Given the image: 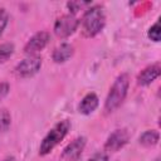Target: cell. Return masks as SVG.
<instances>
[{"instance_id": "6da1fadb", "label": "cell", "mask_w": 161, "mask_h": 161, "mask_svg": "<svg viewBox=\"0 0 161 161\" xmlns=\"http://www.w3.org/2000/svg\"><path fill=\"white\" fill-rule=\"evenodd\" d=\"M80 30L86 38H93L99 34L106 25V14L102 5H91L86 9L80 21Z\"/></svg>"}, {"instance_id": "7a4b0ae2", "label": "cell", "mask_w": 161, "mask_h": 161, "mask_svg": "<svg viewBox=\"0 0 161 161\" xmlns=\"http://www.w3.org/2000/svg\"><path fill=\"white\" fill-rule=\"evenodd\" d=\"M130 87V75L127 73H121L111 86L108 94L104 101V111L107 113L114 112L125 102Z\"/></svg>"}, {"instance_id": "3957f363", "label": "cell", "mask_w": 161, "mask_h": 161, "mask_svg": "<svg viewBox=\"0 0 161 161\" xmlns=\"http://www.w3.org/2000/svg\"><path fill=\"white\" fill-rule=\"evenodd\" d=\"M70 127H72V125L68 119H62V121L57 122L42 140L40 146H39V155L40 156L49 155L65 138V136L70 131Z\"/></svg>"}, {"instance_id": "277c9868", "label": "cell", "mask_w": 161, "mask_h": 161, "mask_svg": "<svg viewBox=\"0 0 161 161\" xmlns=\"http://www.w3.org/2000/svg\"><path fill=\"white\" fill-rule=\"evenodd\" d=\"M43 64V59L39 55H28L26 58H24L23 60H20L15 68H14V73L18 78H30L33 75H35Z\"/></svg>"}, {"instance_id": "5b68a950", "label": "cell", "mask_w": 161, "mask_h": 161, "mask_svg": "<svg viewBox=\"0 0 161 161\" xmlns=\"http://www.w3.org/2000/svg\"><path fill=\"white\" fill-rule=\"evenodd\" d=\"M79 26V19L75 18V15L73 14H64L62 16H59L55 23H54V34L58 38H68L72 34L75 33V30Z\"/></svg>"}, {"instance_id": "8992f818", "label": "cell", "mask_w": 161, "mask_h": 161, "mask_svg": "<svg viewBox=\"0 0 161 161\" xmlns=\"http://www.w3.org/2000/svg\"><path fill=\"white\" fill-rule=\"evenodd\" d=\"M130 141V132L127 128H117L113 132H111L104 142L103 150L106 152H117L121 148H123Z\"/></svg>"}, {"instance_id": "52a82bcc", "label": "cell", "mask_w": 161, "mask_h": 161, "mask_svg": "<svg viewBox=\"0 0 161 161\" xmlns=\"http://www.w3.org/2000/svg\"><path fill=\"white\" fill-rule=\"evenodd\" d=\"M50 34L45 30H40L35 34H33L28 42L24 45V53L28 55H38L39 52H42L49 43Z\"/></svg>"}, {"instance_id": "ba28073f", "label": "cell", "mask_w": 161, "mask_h": 161, "mask_svg": "<svg viewBox=\"0 0 161 161\" xmlns=\"http://www.w3.org/2000/svg\"><path fill=\"white\" fill-rule=\"evenodd\" d=\"M87 138L84 136H79L69 142L62 151L60 158L63 161H78L86 148Z\"/></svg>"}, {"instance_id": "9c48e42d", "label": "cell", "mask_w": 161, "mask_h": 161, "mask_svg": "<svg viewBox=\"0 0 161 161\" xmlns=\"http://www.w3.org/2000/svg\"><path fill=\"white\" fill-rule=\"evenodd\" d=\"M161 74V65L160 63H153L145 67L136 77V82L141 87L150 86L155 79H157Z\"/></svg>"}, {"instance_id": "30bf717a", "label": "cell", "mask_w": 161, "mask_h": 161, "mask_svg": "<svg viewBox=\"0 0 161 161\" xmlns=\"http://www.w3.org/2000/svg\"><path fill=\"white\" fill-rule=\"evenodd\" d=\"M74 54V47L69 43H62L57 48H54L52 53V59L57 64H63L68 62Z\"/></svg>"}, {"instance_id": "8fae6325", "label": "cell", "mask_w": 161, "mask_h": 161, "mask_svg": "<svg viewBox=\"0 0 161 161\" xmlns=\"http://www.w3.org/2000/svg\"><path fill=\"white\" fill-rule=\"evenodd\" d=\"M98 104H99L98 96L94 92H89L80 99V102L78 104V111H79V113H82L84 116H88V114L93 113L97 109Z\"/></svg>"}, {"instance_id": "7c38bea8", "label": "cell", "mask_w": 161, "mask_h": 161, "mask_svg": "<svg viewBox=\"0 0 161 161\" xmlns=\"http://www.w3.org/2000/svg\"><path fill=\"white\" fill-rule=\"evenodd\" d=\"M160 141V133L156 130H146L138 137V143L143 147H153Z\"/></svg>"}, {"instance_id": "4fadbf2b", "label": "cell", "mask_w": 161, "mask_h": 161, "mask_svg": "<svg viewBox=\"0 0 161 161\" xmlns=\"http://www.w3.org/2000/svg\"><path fill=\"white\" fill-rule=\"evenodd\" d=\"M14 52H15L14 43H10V42L1 43L0 44V64L8 62L11 58V55L14 54Z\"/></svg>"}, {"instance_id": "5bb4252c", "label": "cell", "mask_w": 161, "mask_h": 161, "mask_svg": "<svg viewBox=\"0 0 161 161\" xmlns=\"http://www.w3.org/2000/svg\"><path fill=\"white\" fill-rule=\"evenodd\" d=\"M11 125V114L6 108H0V135L8 131Z\"/></svg>"}, {"instance_id": "9a60e30c", "label": "cell", "mask_w": 161, "mask_h": 161, "mask_svg": "<svg viewBox=\"0 0 161 161\" xmlns=\"http://www.w3.org/2000/svg\"><path fill=\"white\" fill-rule=\"evenodd\" d=\"M92 5L91 1H68L67 3V8L69 10V14H75L79 10H82L83 8H89Z\"/></svg>"}, {"instance_id": "2e32d148", "label": "cell", "mask_w": 161, "mask_h": 161, "mask_svg": "<svg viewBox=\"0 0 161 161\" xmlns=\"http://www.w3.org/2000/svg\"><path fill=\"white\" fill-rule=\"evenodd\" d=\"M147 36L150 40L155 42V43H158L160 42V36H161V29H160V21L157 20L153 25L150 26L148 31H147Z\"/></svg>"}, {"instance_id": "e0dca14e", "label": "cell", "mask_w": 161, "mask_h": 161, "mask_svg": "<svg viewBox=\"0 0 161 161\" xmlns=\"http://www.w3.org/2000/svg\"><path fill=\"white\" fill-rule=\"evenodd\" d=\"M9 13L4 9V8H0V35L4 33L5 28L8 26V23H9Z\"/></svg>"}, {"instance_id": "ac0fdd59", "label": "cell", "mask_w": 161, "mask_h": 161, "mask_svg": "<svg viewBox=\"0 0 161 161\" xmlns=\"http://www.w3.org/2000/svg\"><path fill=\"white\" fill-rule=\"evenodd\" d=\"M108 160H109V153L103 150V151H98L94 155H92L87 161H108Z\"/></svg>"}, {"instance_id": "d6986e66", "label": "cell", "mask_w": 161, "mask_h": 161, "mask_svg": "<svg viewBox=\"0 0 161 161\" xmlns=\"http://www.w3.org/2000/svg\"><path fill=\"white\" fill-rule=\"evenodd\" d=\"M10 92V84L8 82H1L0 83V102L9 94Z\"/></svg>"}, {"instance_id": "ffe728a7", "label": "cell", "mask_w": 161, "mask_h": 161, "mask_svg": "<svg viewBox=\"0 0 161 161\" xmlns=\"http://www.w3.org/2000/svg\"><path fill=\"white\" fill-rule=\"evenodd\" d=\"M1 161H15V158H14L13 156H10V157H6V158H4V160H1Z\"/></svg>"}, {"instance_id": "44dd1931", "label": "cell", "mask_w": 161, "mask_h": 161, "mask_svg": "<svg viewBox=\"0 0 161 161\" xmlns=\"http://www.w3.org/2000/svg\"><path fill=\"white\" fill-rule=\"evenodd\" d=\"M155 161H160V158H158V157H157V158H156V160H155Z\"/></svg>"}]
</instances>
